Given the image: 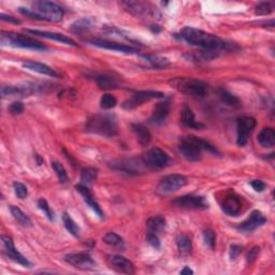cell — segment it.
<instances>
[{
  "label": "cell",
  "mask_w": 275,
  "mask_h": 275,
  "mask_svg": "<svg viewBox=\"0 0 275 275\" xmlns=\"http://www.w3.org/2000/svg\"><path fill=\"white\" fill-rule=\"evenodd\" d=\"M178 38L190 46L200 48L202 50H210V52L220 53L227 47V43L223 41L220 37L194 27L183 28L178 33Z\"/></svg>",
  "instance_id": "cell-1"
},
{
  "label": "cell",
  "mask_w": 275,
  "mask_h": 275,
  "mask_svg": "<svg viewBox=\"0 0 275 275\" xmlns=\"http://www.w3.org/2000/svg\"><path fill=\"white\" fill-rule=\"evenodd\" d=\"M85 130L101 137L113 138L119 132V124L113 114H98L86 122Z\"/></svg>",
  "instance_id": "cell-2"
},
{
  "label": "cell",
  "mask_w": 275,
  "mask_h": 275,
  "mask_svg": "<svg viewBox=\"0 0 275 275\" xmlns=\"http://www.w3.org/2000/svg\"><path fill=\"white\" fill-rule=\"evenodd\" d=\"M169 84L182 94L194 98H203L207 93V86L204 82L192 77H175Z\"/></svg>",
  "instance_id": "cell-3"
},
{
  "label": "cell",
  "mask_w": 275,
  "mask_h": 275,
  "mask_svg": "<svg viewBox=\"0 0 275 275\" xmlns=\"http://www.w3.org/2000/svg\"><path fill=\"white\" fill-rule=\"evenodd\" d=\"M0 42L4 47H11L16 49H25L33 50H47L48 48L41 42L33 40V39L21 35V33L2 31L0 35Z\"/></svg>",
  "instance_id": "cell-4"
},
{
  "label": "cell",
  "mask_w": 275,
  "mask_h": 275,
  "mask_svg": "<svg viewBox=\"0 0 275 275\" xmlns=\"http://www.w3.org/2000/svg\"><path fill=\"white\" fill-rule=\"evenodd\" d=\"M33 12L40 18L41 21L60 22L64 18V10L57 3L50 1H36L33 2Z\"/></svg>",
  "instance_id": "cell-5"
},
{
  "label": "cell",
  "mask_w": 275,
  "mask_h": 275,
  "mask_svg": "<svg viewBox=\"0 0 275 275\" xmlns=\"http://www.w3.org/2000/svg\"><path fill=\"white\" fill-rule=\"evenodd\" d=\"M121 4L128 12L144 19H159L160 13L158 10L150 2L144 1H122Z\"/></svg>",
  "instance_id": "cell-6"
},
{
  "label": "cell",
  "mask_w": 275,
  "mask_h": 275,
  "mask_svg": "<svg viewBox=\"0 0 275 275\" xmlns=\"http://www.w3.org/2000/svg\"><path fill=\"white\" fill-rule=\"evenodd\" d=\"M165 98V95L160 92L155 91H140L132 94V96L124 101L123 103V108L125 110H133L138 108V106L142 105L143 103L148 102L150 100L153 99H162Z\"/></svg>",
  "instance_id": "cell-7"
},
{
  "label": "cell",
  "mask_w": 275,
  "mask_h": 275,
  "mask_svg": "<svg viewBox=\"0 0 275 275\" xmlns=\"http://www.w3.org/2000/svg\"><path fill=\"white\" fill-rule=\"evenodd\" d=\"M187 184V178L182 175H169L161 178L157 190L162 195L175 193Z\"/></svg>",
  "instance_id": "cell-8"
},
{
  "label": "cell",
  "mask_w": 275,
  "mask_h": 275,
  "mask_svg": "<svg viewBox=\"0 0 275 275\" xmlns=\"http://www.w3.org/2000/svg\"><path fill=\"white\" fill-rule=\"evenodd\" d=\"M143 161L147 167L151 169H162L169 165L170 158L166 151L158 148L150 150L143 157Z\"/></svg>",
  "instance_id": "cell-9"
},
{
  "label": "cell",
  "mask_w": 275,
  "mask_h": 275,
  "mask_svg": "<svg viewBox=\"0 0 275 275\" xmlns=\"http://www.w3.org/2000/svg\"><path fill=\"white\" fill-rule=\"evenodd\" d=\"M173 203L179 207L189 210H205L209 207V202L203 196L197 195H185L173 200Z\"/></svg>",
  "instance_id": "cell-10"
},
{
  "label": "cell",
  "mask_w": 275,
  "mask_h": 275,
  "mask_svg": "<svg viewBox=\"0 0 275 275\" xmlns=\"http://www.w3.org/2000/svg\"><path fill=\"white\" fill-rule=\"evenodd\" d=\"M256 127V120L250 116H242L239 117L237 121V129H238V140L237 143L239 147H244L248 143L250 133Z\"/></svg>",
  "instance_id": "cell-11"
},
{
  "label": "cell",
  "mask_w": 275,
  "mask_h": 275,
  "mask_svg": "<svg viewBox=\"0 0 275 275\" xmlns=\"http://www.w3.org/2000/svg\"><path fill=\"white\" fill-rule=\"evenodd\" d=\"M1 244H2V249H3V252L5 254V256L10 258L11 260H13L14 262L19 263V265L26 267V268L31 267V262L28 260L25 256L22 255L18 250H16L13 241L10 237L2 235Z\"/></svg>",
  "instance_id": "cell-12"
},
{
  "label": "cell",
  "mask_w": 275,
  "mask_h": 275,
  "mask_svg": "<svg viewBox=\"0 0 275 275\" xmlns=\"http://www.w3.org/2000/svg\"><path fill=\"white\" fill-rule=\"evenodd\" d=\"M144 166V161L140 159H122L110 162V167L112 169L126 172L128 175H138V173L143 171Z\"/></svg>",
  "instance_id": "cell-13"
},
{
  "label": "cell",
  "mask_w": 275,
  "mask_h": 275,
  "mask_svg": "<svg viewBox=\"0 0 275 275\" xmlns=\"http://www.w3.org/2000/svg\"><path fill=\"white\" fill-rule=\"evenodd\" d=\"M179 153L183 155V157L188 161L196 162L199 161L202 158V150L197 147L195 143H193L187 137H182L181 142L178 145Z\"/></svg>",
  "instance_id": "cell-14"
},
{
  "label": "cell",
  "mask_w": 275,
  "mask_h": 275,
  "mask_svg": "<svg viewBox=\"0 0 275 275\" xmlns=\"http://www.w3.org/2000/svg\"><path fill=\"white\" fill-rule=\"evenodd\" d=\"M65 261L81 270H92L95 268V261L87 252H74L65 256Z\"/></svg>",
  "instance_id": "cell-15"
},
{
  "label": "cell",
  "mask_w": 275,
  "mask_h": 275,
  "mask_svg": "<svg viewBox=\"0 0 275 275\" xmlns=\"http://www.w3.org/2000/svg\"><path fill=\"white\" fill-rule=\"evenodd\" d=\"M92 46L97 48L114 50V52H119L123 54H137L138 50L133 47L127 46V44L119 43L115 41H109V40H102V39H95L93 41H89Z\"/></svg>",
  "instance_id": "cell-16"
},
{
  "label": "cell",
  "mask_w": 275,
  "mask_h": 275,
  "mask_svg": "<svg viewBox=\"0 0 275 275\" xmlns=\"http://www.w3.org/2000/svg\"><path fill=\"white\" fill-rule=\"evenodd\" d=\"M267 222V218L260 211L255 210L250 213V215L246 220L241 223L238 229L242 232H252L257 228L263 226Z\"/></svg>",
  "instance_id": "cell-17"
},
{
  "label": "cell",
  "mask_w": 275,
  "mask_h": 275,
  "mask_svg": "<svg viewBox=\"0 0 275 275\" xmlns=\"http://www.w3.org/2000/svg\"><path fill=\"white\" fill-rule=\"evenodd\" d=\"M108 260L111 268L116 272L124 274H134V272H136L133 263L124 256L112 255L109 257Z\"/></svg>",
  "instance_id": "cell-18"
},
{
  "label": "cell",
  "mask_w": 275,
  "mask_h": 275,
  "mask_svg": "<svg viewBox=\"0 0 275 275\" xmlns=\"http://www.w3.org/2000/svg\"><path fill=\"white\" fill-rule=\"evenodd\" d=\"M26 32L30 33V35H33L36 37L46 38V39H49V40H54V41H57L60 43H64V44H67V46L76 47V43L72 40L71 38L63 35V33L46 31V30H37V29H26Z\"/></svg>",
  "instance_id": "cell-19"
},
{
  "label": "cell",
  "mask_w": 275,
  "mask_h": 275,
  "mask_svg": "<svg viewBox=\"0 0 275 275\" xmlns=\"http://www.w3.org/2000/svg\"><path fill=\"white\" fill-rule=\"evenodd\" d=\"M170 112V101L164 100L156 104L150 117V122L153 125H160L166 121Z\"/></svg>",
  "instance_id": "cell-20"
},
{
  "label": "cell",
  "mask_w": 275,
  "mask_h": 275,
  "mask_svg": "<svg viewBox=\"0 0 275 275\" xmlns=\"http://www.w3.org/2000/svg\"><path fill=\"white\" fill-rule=\"evenodd\" d=\"M75 188H76L77 192L83 196L84 201H85L87 205L95 212V214L99 216L100 218H102L103 217V212H102V210H101V207L98 204V202L95 200L94 196H93L91 190H89L88 186H85V185H83V184L80 183L78 185H76Z\"/></svg>",
  "instance_id": "cell-21"
},
{
  "label": "cell",
  "mask_w": 275,
  "mask_h": 275,
  "mask_svg": "<svg viewBox=\"0 0 275 275\" xmlns=\"http://www.w3.org/2000/svg\"><path fill=\"white\" fill-rule=\"evenodd\" d=\"M241 207H242V203L238 196L233 193L228 195L222 204L223 211L229 216H238L241 212Z\"/></svg>",
  "instance_id": "cell-22"
},
{
  "label": "cell",
  "mask_w": 275,
  "mask_h": 275,
  "mask_svg": "<svg viewBox=\"0 0 275 275\" xmlns=\"http://www.w3.org/2000/svg\"><path fill=\"white\" fill-rule=\"evenodd\" d=\"M23 67L27 70H30L33 72H37V74H40L43 75H48V76H52V77H60V74L56 70H54L53 68H50V66L42 64V63H38V61H26V63L23 64Z\"/></svg>",
  "instance_id": "cell-23"
},
{
  "label": "cell",
  "mask_w": 275,
  "mask_h": 275,
  "mask_svg": "<svg viewBox=\"0 0 275 275\" xmlns=\"http://www.w3.org/2000/svg\"><path fill=\"white\" fill-rule=\"evenodd\" d=\"M181 120H182L184 126H186L188 128H193V129H196V130H201V129L204 128V125H202L201 123L196 121L194 112L188 105L183 106L182 113H181Z\"/></svg>",
  "instance_id": "cell-24"
},
{
  "label": "cell",
  "mask_w": 275,
  "mask_h": 275,
  "mask_svg": "<svg viewBox=\"0 0 275 275\" xmlns=\"http://www.w3.org/2000/svg\"><path fill=\"white\" fill-rule=\"evenodd\" d=\"M258 142L261 145L262 148H273L275 144V131L274 129L271 127H266L263 128L258 134Z\"/></svg>",
  "instance_id": "cell-25"
},
{
  "label": "cell",
  "mask_w": 275,
  "mask_h": 275,
  "mask_svg": "<svg viewBox=\"0 0 275 275\" xmlns=\"http://www.w3.org/2000/svg\"><path fill=\"white\" fill-rule=\"evenodd\" d=\"M94 24H95V21L92 18L78 19L75 22V23L71 24L70 31L74 32V33H77V35H80V33L86 32L89 29H92V28L94 27Z\"/></svg>",
  "instance_id": "cell-26"
},
{
  "label": "cell",
  "mask_w": 275,
  "mask_h": 275,
  "mask_svg": "<svg viewBox=\"0 0 275 275\" xmlns=\"http://www.w3.org/2000/svg\"><path fill=\"white\" fill-rule=\"evenodd\" d=\"M131 128H132L133 132L136 133L140 144L143 145V147H147V145H149V143L151 140V134L149 129L145 126H143L142 124H133L131 126Z\"/></svg>",
  "instance_id": "cell-27"
},
{
  "label": "cell",
  "mask_w": 275,
  "mask_h": 275,
  "mask_svg": "<svg viewBox=\"0 0 275 275\" xmlns=\"http://www.w3.org/2000/svg\"><path fill=\"white\" fill-rule=\"evenodd\" d=\"M141 57L147 61V63L151 67V68L157 69V70H161V69H166L168 67L170 66V63L168 61L167 58L164 57H159V56H155V55H141Z\"/></svg>",
  "instance_id": "cell-28"
},
{
  "label": "cell",
  "mask_w": 275,
  "mask_h": 275,
  "mask_svg": "<svg viewBox=\"0 0 275 275\" xmlns=\"http://www.w3.org/2000/svg\"><path fill=\"white\" fill-rule=\"evenodd\" d=\"M147 227H148V232H153L158 234L162 232L166 228V220L162 216H153L149 218L147 222Z\"/></svg>",
  "instance_id": "cell-29"
},
{
  "label": "cell",
  "mask_w": 275,
  "mask_h": 275,
  "mask_svg": "<svg viewBox=\"0 0 275 275\" xmlns=\"http://www.w3.org/2000/svg\"><path fill=\"white\" fill-rule=\"evenodd\" d=\"M97 84L101 89H104V91H108V89H116L120 87V82L116 77L106 75L97 76Z\"/></svg>",
  "instance_id": "cell-30"
},
{
  "label": "cell",
  "mask_w": 275,
  "mask_h": 275,
  "mask_svg": "<svg viewBox=\"0 0 275 275\" xmlns=\"http://www.w3.org/2000/svg\"><path fill=\"white\" fill-rule=\"evenodd\" d=\"M176 245H177V250L179 251V254L183 256H188L192 254L193 251V243L192 240H190L189 237L185 234H181L178 235L176 239Z\"/></svg>",
  "instance_id": "cell-31"
},
{
  "label": "cell",
  "mask_w": 275,
  "mask_h": 275,
  "mask_svg": "<svg viewBox=\"0 0 275 275\" xmlns=\"http://www.w3.org/2000/svg\"><path fill=\"white\" fill-rule=\"evenodd\" d=\"M10 212L12 216L14 217V220L18 222L20 225H22L23 227L29 228L32 227V222L29 217H28L25 213L22 211L20 207L15 206V205H11L10 206Z\"/></svg>",
  "instance_id": "cell-32"
},
{
  "label": "cell",
  "mask_w": 275,
  "mask_h": 275,
  "mask_svg": "<svg viewBox=\"0 0 275 275\" xmlns=\"http://www.w3.org/2000/svg\"><path fill=\"white\" fill-rule=\"evenodd\" d=\"M98 176V170L96 168H84L81 173V184L85 185V186H89L92 185L95 181L97 179Z\"/></svg>",
  "instance_id": "cell-33"
},
{
  "label": "cell",
  "mask_w": 275,
  "mask_h": 275,
  "mask_svg": "<svg viewBox=\"0 0 275 275\" xmlns=\"http://www.w3.org/2000/svg\"><path fill=\"white\" fill-rule=\"evenodd\" d=\"M63 222L66 229L68 230L75 238H80V227H78L77 224L74 221V218H72L68 213H64L63 214Z\"/></svg>",
  "instance_id": "cell-34"
},
{
  "label": "cell",
  "mask_w": 275,
  "mask_h": 275,
  "mask_svg": "<svg viewBox=\"0 0 275 275\" xmlns=\"http://www.w3.org/2000/svg\"><path fill=\"white\" fill-rule=\"evenodd\" d=\"M220 97L223 102H225L227 105L231 106V108L239 109L241 108V105H242V102H241V100L238 97H235L231 93L224 91V89L220 91Z\"/></svg>",
  "instance_id": "cell-35"
},
{
  "label": "cell",
  "mask_w": 275,
  "mask_h": 275,
  "mask_svg": "<svg viewBox=\"0 0 275 275\" xmlns=\"http://www.w3.org/2000/svg\"><path fill=\"white\" fill-rule=\"evenodd\" d=\"M102 240L106 245L112 246V248H117V249H124L125 248L123 238H121L119 234H116L114 232L106 233Z\"/></svg>",
  "instance_id": "cell-36"
},
{
  "label": "cell",
  "mask_w": 275,
  "mask_h": 275,
  "mask_svg": "<svg viewBox=\"0 0 275 275\" xmlns=\"http://www.w3.org/2000/svg\"><path fill=\"white\" fill-rule=\"evenodd\" d=\"M117 104V99L111 94H104L100 99V106L103 110H110Z\"/></svg>",
  "instance_id": "cell-37"
},
{
  "label": "cell",
  "mask_w": 275,
  "mask_h": 275,
  "mask_svg": "<svg viewBox=\"0 0 275 275\" xmlns=\"http://www.w3.org/2000/svg\"><path fill=\"white\" fill-rule=\"evenodd\" d=\"M203 241H204V244L207 246V248H210L211 250H214L215 246H216V234L215 232L213 231L212 229H205L203 233Z\"/></svg>",
  "instance_id": "cell-38"
},
{
  "label": "cell",
  "mask_w": 275,
  "mask_h": 275,
  "mask_svg": "<svg viewBox=\"0 0 275 275\" xmlns=\"http://www.w3.org/2000/svg\"><path fill=\"white\" fill-rule=\"evenodd\" d=\"M52 167H53L54 171L56 172V175H57L60 183L64 184V183H66L67 181H68V175H67L65 167L61 165L60 162L53 161L52 162Z\"/></svg>",
  "instance_id": "cell-39"
},
{
  "label": "cell",
  "mask_w": 275,
  "mask_h": 275,
  "mask_svg": "<svg viewBox=\"0 0 275 275\" xmlns=\"http://www.w3.org/2000/svg\"><path fill=\"white\" fill-rule=\"evenodd\" d=\"M38 206H39V209H40L44 214H46V216L49 218L50 221H54V212L52 211V209H50L49 203H48V201L46 199H40L38 201Z\"/></svg>",
  "instance_id": "cell-40"
},
{
  "label": "cell",
  "mask_w": 275,
  "mask_h": 275,
  "mask_svg": "<svg viewBox=\"0 0 275 275\" xmlns=\"http://www.w3.org/2000/svg\"><path fill=\"white\" fill-rule=\"evenodd\" d=\"M273 12V5L271 2H260L255 9L257 15H269Z\"/></svg>",
  "instance_id": "cell-41"
},
{
  "label": "cell",
  "mask_w": 275,
  "mask_h": 275,
  "mask_svg": "<svg viewBox=\"0 0 275 275\" xmlns=\"http://www.w3.org/2000/svg\"><path fill=\"white\" fill-rule=\"evenodd\" d=\"M13 188H14V193L16 195V197L20 199H25L28 196V190L27 187L23 183L21 182H14L13 183Z\"/></svg>",
  "instance_id": "cell-42"
},
{
  "label": "cell",
  "mask_w": 275,
  "mask_h": 275,
  "mask_svg": "<svg viewBox=\"0 0 275 275\" xmlns=\"http://www.w3.org/2000/svg\"><path fill=\"white\" fill-rule=\"evenodd\" d=\"M147 239L151 248H154L155 250H160V241L158 238V234L153 233V232H148Z\"/></svg>",
  "instance_id": "cell-43"
},
{
  "label": "cell",
  "mask_w": 275,
  "mask_h": 275,
  "mask_svg": "<svg viewBox=\"0 0 275 275\" xmlns=\"http://www.w3.org/2000/svg\"><path fill=\"white\" fill-rule=\"evenodd\" d=\"M9 112L13 115H20L24 112V104L21 101H15L9 106Z\"/></svg>",
  "instance_id": "cell-44"
},
{
  "label": "cell",
  "mask_w": 275,
  "mask_h": 275,
  "mask_svg": "<svg viewBox=\"0 0 275 275\" xmlns=\"http://www.w3.org/2000/svg\"><path fill=\"white\" fill-rule=\"evenodd\" d=\"M242 250H243L242 246L237 245V244H233V245L230 246V250H229L230 259H231V260L237 259L239 255L241 254V252H242Z\"/></svg>",
  "instance_id": "cell-45"
},
{
  "label": "cell",
  "mask_w": 275,
  "mask_h": 275,
  "mask_svg": "<svg viewBox=\"0 0 275 275\" xmlns=\"http://www.w3.org/2000/svg\"><path fill=\"white\" fill-rule=\"evenodd\" d=\"M259 251H260V248H258V246H255V248H252L249 251L248 256H246V261H248V263H252V262H254L258 258V255H259Z\"/></svg>",
  "instance_id": "cell-46"
},
{
  "label": "cell",
  "mask_w": 275,
  "mask_h": 275,
  "mask_svg": "<svg viewBox=\"0 0 275 275\" xmlns=\"http://www.w3.org/2000/svg\"><path fill=\"white\" fill-rule=\"evenodd\" d=\"M250 186L252 187V189H255V192L262 193L266 189L267 185L265 182L260 181V179H254V181L250 182Z\"/></svg>",
  "instance_id": "cell-47"
},
{
  "label": "cell",
  "mask_w": 275,
  "mask_h": 275,
  "mask_svg": "<svg viewBox=\"0 0 275 275\" xmlns=\"http://www.w3.org/2000/svg\"><path fill=\"white\" fill-rule=\"evenodd\" d=\"M0 19H1L2 21L4 22H9V23H13V24H21V21L18 20V19H15L13 18V16H11V15H5V14H1L0 15Z\"/></svg>",
  "instance_id": "cell-48"
},
{
  "label": "cell",
  "mask_w": 275,
  "mask_h": 275,
  "mask_svg": "<svg viewBox=\"0 0 275 275\" xmlns=\"http://www.w3.org/2000/svg\"><path fill=\"white\" fill-rule=\"evenodd\" d=\"M181 274H194V271L189 267H185L181 271Z\"/></svg>",
  "instance_id": "cell-49"
}]
</instances>
